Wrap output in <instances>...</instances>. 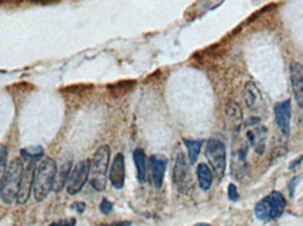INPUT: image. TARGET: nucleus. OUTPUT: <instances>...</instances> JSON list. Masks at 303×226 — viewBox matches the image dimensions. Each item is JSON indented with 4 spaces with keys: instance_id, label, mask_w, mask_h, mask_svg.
<instances>
[{
    "instance_id": "obj_1",
    "label": "nucleus",
    "mask_w": 303,
    "mask_h": 226,
    "mask_svg": "<svg viewBox=\"0 0 303 226\" xmlns=\"http://www.w3.org/2000/svg\"><path fill=\"white\" fill-rule=\"evenodd\" d=\"M58 176V168L52 158H43L36 166L34 182V198L36 201H42L52 192Z\"/></svg>"
},
{
    "instance_id": "obj_2",
    "label": "nucleus",
    "mask_w": 303,
    "mask_h": 226,
    "mask_svg": "<svg viewBox=\"0 0 303 226\" xmlns=\"http://www.w3.org/2000/svg\"><path fill=\"white\" fill-rule=\"evenodd\" d=\"M24 173V165L20 158H16L10 162L9 168L4 176H1V187H0V196L4 204H11L17 200L20 183Z\"/></svg>"
},
{
    "instance_id": "obj_3",
    "label": "nucleus",
    "mask_w": 303,
    "mask_h": 226,
    "mask_svg": "<svg viewBox=\"0 0 303 226\" xmlns=\"http://www.w3.org/2000/svg\"><path fill=\"white\" fill-rule=\"evenodd\" d=\"M109 159H111V148L109 145H102L96 149L91 161V186L96 192H105Z\"/></svg>"
},
{
    "instance_id": "obj_4",
    "label": "nucleus",
    "mask_w": 303,
    "mask_h": 226,
    "mask_svg": "<svg viewBox=\"0 0 303 226\" xmlns=\"http://www.w3.org/2000/svg\"><path fill=\"white\" fill-rule=\"evenodd\" d=\"M286 207V201L279 192L270 193L266 198H263L256 204L254 214L260 221H270L282 215Z\"/></svg>"
},
{
    "instance_id": "obj_5",
    "label": "nucleus",
    "mask_w": 303,
    "mask_h": 226,
    "mask_svg": "<svg viewBox=\"0 0 303 226\" xmlns=\"http://www.w3.org/2000/svg\"><path fill=\"white\" fill-rule=\"evenodd\" d=\"M206 157L215 176L221 180L225 174L226 169V148L222 139L215 136L208 140L207 147H206Z\"/></svg>"
},
{
    "instance_id": "obj_6",
    "label": "nucleus",
    "mask_w": 303,
    "mask_h": 226,
    "mask_svg": "<svg viewBox=\"0 0 303 226\" xmlns=\"http://www.w3.org/2000/svg\"><path fill=\"white\" fill-rule=\"evenodd\" d=\"M173 184L176 186V189L183 194H189L193 189V182H191V174L189 165L184 159V155L182 152H178L175 158V164H173Z\"/></svg>"
},
{
    "instance_id": "obj_7",
    "label": "nucleus",
    "mask_w": 303,
    "mask_h": 226,
    "mask_svg": "<svg viewBox=\"0 0 303 226\" xmlns=\"http://www.w3.org/2000/svg\"><path fill=\"white\" fill-rule=\"evenodd\" d=\"M90 174H91V161L88 159L78 162L77 165L71 169L69 179H67V184H66V190L70 196L78 194L83 190Z\"/></svg>"
},
{
    "instance_id": "obj_8",
    "label": "nucleus",
    "mask_w": 303,
    "mask_h": 226,
    "mask_svg": "<svg viewBox=\"0 0 303 226\" xmlns=\"http://www.w3.org/2000/svg\"><path fill=\"white\" fill-rule=\"evenodd\" d=\"M35 173H36V165L35 162H30L28 168L24 169L23 179L20 183V190H18L17 201L20 204H26L30 198V193L34 190V182H35Z\"/></svg>"
},
{
    "instance_id": "obj_9",
    "label": "nucleus",
    "mask_w": 303,
    "mask_h": 226,
    "mask_svg": "<svg viewBox=\"0 0 303 226\" xmlns=\"http://www.w3.org/2000/svg\"><path fill=\"white\" fill-rule=\"evenodd\" d=\"M289 71L295 101L303 112V64L299 61H292Z\"/></svg>"
},
{
    "instance_id": "obj_10",
    "label": "nucleus",
    "mask_w": 303,
    "mask_h": 226,
    "mask_svg": "<svg viewBox=\"0 0 303 226\" xmlns=\"http://www.w3.org/2000/svg\"><path fill=\"white\" fill-rule=\"evenodd\" d=\"M247 127V140L250 141L253 148L256 149L257 154H263L266 148V137H267V129L260 124V120L256 124H251V122L246 123Z\"/></svg>"
},
{
    "instance_id": "obj_11",
    "label": "nucleus",
    "mask_w": 303,
    "mask_h": 226,
    "mask_svg": "<svg viewBox=\"0 0 303 226\" xmlns=\"http://www.w3.org/2000/svg\"><path fill=\"white\" fill-rule=\"evenodd\" d=\"M274 114H275V123L281 133L289 137L291 134V101H282L275 105L274 108Z\"/></svg>"
},
{
    "instance_id": "obj_12",
    "label": "nucleus",
    "mask_w": 303,
    "mask_h": 226,
    "mask_svg": "<svg viewBox=\"0 0 303 226\" xmlns=\"http://www.w3.org/2000/svg\"><path fill=\"white\" fill-rule=\"evenodd\" d=\"M124 176H126L124 157H123V154H118L113 159L111 168H109V182L115 189L121 190L124 186Z\"/></svg>"
},
{
    "instance_id": "obj_13",
    "label": "nucleus",
    "mask_w": 303,
    "mask_h": 226,
    "mask_svg": "<svg viewBox=\"0 0 303 226\" xmlns=\"http://www.w3.org/2000/svg\"><path fill=\"white\" fill-rule=\"evenodd\" d=\"M150 177L151 183L155 186L156 189H159L164 183L165 170H166V159L159 155H152L150 157Z\"/></svg>"
},
{
    "instance_id": "obj_14",
    "label": "nucleus",
    "mask_w": 303,
    "mask_h": 226,
    "mask_svg": "<svg viewBox=\"0 0 303 226\" xmlns=\"http://www.w3.org/2000/svg\"><path fill=\"white\" fill-rule=\"evenodd\" d=\"M243 98H244V102H246V106L250 109V111H259L260 108L263 106V96H261V92H260L259 87L249 81L246 85H244V89H243Z\"/></svg>"
},
{
    "instance_id": "obj_15",
    "label": "nucleus",
    "mask_w": 303,
    "mask_h": 226,
    "mask_svg": "<svg viewBox=\"0 0 303 226\" xmlns=\"http://www.w3.org/2000/svg\"><path fill=\"white\" fill-rule=\"evenodd\" d=\"M225 116L226 123L231 127V130L234 131L235 134H238V131L242 126V111L235 101H231L229 104L226 105Z\"/></svg>"
},
{
    "instance_id": "obj_16",
    "label": "nucleus",
    "mask_w": 303,
    "mask_h": 226,
    "mask_svg": "<svg viewBox=\"0 0 303 226\" xmlns=\"http://www.w3.org/2000/svg\"><path fill=\"white\" fill-rule=\"evenodd\" d=\"M133 159L136 164V169H137V180L139 182H144L146 176H147V161H146V154L141 148L134 149L133 152Z\"/></svg>"
},
{
    "instance_id": "obj_17",
    "label": "nucleus",
    "mask_w": 303,
    "mask_h": 226,
    "mask_svg": "<svg viewBox=\"0 0 303 226\" xmlns=\"http://www.w3.org/2000/svg\"><path fill=\"white\" fill-rule=\"evenodd\" d=\"M197 179H199L200 187L204 192L211 189V186H212V173H211L210 168L206 164H200L197 166Z\"/></svg>"
},
{
    "instance_id": "obj_18",
    "label": "nucleus",
    "mask_w": 303,
    "mask_h": 226,
    "mask_svg": "<svg viewBox=\"0 0 303 226\" xmlns=\"http://www.w3.org/2000/svg\"><path fill=\"white\" fill-rule=\"evenodd\" d=\"M183 144L187 148V152H189V161L190 164H196L197 158H199L200 149L203 145V140H189L183 139Z\"/></svg>"
},
{
    "instance_id": "obj_19",
    "label": "nucleus",
    "mask_w": 303,
    "mask_h": 226,
    "mask_svg": "<svg viewBox=\"0 0 303 226\" xmlns=\"http://www.w3.org/2000/svg\"><path fill=\"white\" fill-rule=\"evenodd\" d=\"M21 155L23 158H26L28 162H36L38 159H41L43 155V148L42 147H28L21 149Z\"/></svg>"
},
{
    "instance_id": "obj_20",
    "label": "nucleus",
    "mask_w": 303,
    "mask_h": 226,
    "mask_svg": "<svg viewBox=\"0 0 303 226\" xmlns=\"http://www.w3.org/2000/svg\"><path fill=\"white\" fill-rule=\"evenodd\" d=\"M71 169H73V168H71V164H70V162H66L64 165L61 166V173H59V180H58V186H56L58 190H61L64 184H67V179H69Z\"/></svg>"
},
{
    "instance_id": "obj_21",
    "label": "nucleus",
    "mask_w": 303,
    "mask_h": 226,
    "mask_svg": "<svg viewBox=\"0 0 303 226\" xmlns=\"http://www.w3.org/2000/svg\"><path fill=\"white\" fill-rule=\"evenodd\" d=\"M0 152H1V155H0V173H1V176H4V173H6V170H7V166H6V159H7V147L4 145V144H1V147H0Z\"/></svg>"
},
{
    "instance_id": "obj_22",
    "label": "nucleus",
    "mask_w": 303,
    "mask_h": 226,
    "mask_svg": "<svg viewBox=\"0 0 303 226\" xmlns=\"http://www.w3.org/2000/svg\"><path fill=\"white\" fill-rule=\"evenodd\" d=\"M99 211H101L102 214H105V215L111 214V212L113 211V202H112V201H109L108 198H104V200H102V202L99 204Z\"/></svg>"
},
{
    "instance_id": "obj_23",
    "label": "nucleus",
    "mask_w": 303,
    "mask_h": 226,
    "mask_svg": "<svg viewBox=\"0 0 303 226\" xmlns=\"http://www.w3.org/2000/svg\"><path fill=\"white\" fill-rule=\"evenodd\" d=\"M76 224H77L76 218H67V219H63L59 222H53L49 226H76Z\"/></svg>"
},
{
    "instance_id": "obj_24",
    "label": "nucleus",
    "mask_w": 303,
    "mask_h": 226,
    "mask_svg": "<svg viewBox=\"0 0 303 226\" xmlns=\"http://www.w3.org/2000/svg\"><path fill=\"white\" fill-rule=\"evenodd\" d=\"M228 196H229V200L231 201L239 200L238 189H236V186H235V184H229V186H228Z\"/></svg>"
},
{
    "instance_id": "obj_25",
    "label": "nucleus",
    "mask_w": 303,
    "mask_h": 226,
    "mask_svg": "<svg viewBox=\"0 0 303 226\" xmlns=\"http://www.w3.org/2000/svg\"><path fill=\"white\" fill-rule=\"evenodd\" d=\"M71 208L76 209L78 214H83V211L86 209V204H84V202H81V201H77V202H74V204L71 205Z\"/></svg>"
},
{
    "instance_id": "obj_26",
    "label": "nucleus",
    "mask_w": 303,
    "mask_h": 226,
    "mask_svg": "<svg viewBox=\"0 0 303 226\" xmlns=\"http://www.w3.org/2000/svg\"><path fill=\"white\" fill-rule=\"evenodd\" d=\"M129 221H121V222H112V224H102L99 226H130Z\"/></svg>"
},
{
    "instance_id": "obj_27",
    "label": "nucleus",
    "mask_w": 303,
    "mask_h": 226,
    "mask_svg": "<svg viewBox=\"0 0 303 226\" xmlns=\"http://www.w3.org/2000/svg\"><path fill=\"white\" fill-rule=\"evenodd\" d=\"M302 161H303V157H299V158H298V159H296V161H294V162H292V164L289 165V169H294L295 166L299 165V164H301Z\"/></svg>"
},
{
    "instance_id": "obj_28",
    "label": "nucleus",
    "mask_w": 303,
    "mask_h": 226,
    "mask_svg": "<svg viewBox=\"0 0 303 226\" xmlns=\"http://www.w3.org/2000/svg\"><path fill=\"white\" fill-rule=\"evenodd\" d=\"M196 226H210V225H207V224H199V225Z\"/></svg>"
}]
</instances>
